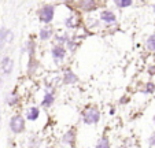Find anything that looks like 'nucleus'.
Here are the masks:
<instances>
[{"instance_id": "obj_4", "label": "nucleus", "mask_w": 155, "mask_h": 148, "mask_svg": "<svg viewBox=\"0 0 155 148\" xmlns=\"http://www.w3.org/2000/svg\"><path fill=\"white\" fill-rule=\"evenodd\" d=\"M2 71L4 74H10L12 71V61L10 58H4L2 61Z\"/></svg>"}, {"instance_id": "obj_14", "label": "nucleus", "mask_w": 155, "mask_h": 148, "mask_svg": "<svg viewBox=\"0 0 155 148\" xmlns=\"http://www.w3.org/2000/svg\"><path fill=\"white\" fill-rule=\"evenodd\" d=\"M50 35H51L50 30H43V32H41V35H40V37L44 40V38H48V37H50Z\"/></svg>"}, {"instance_id": "obj_10", "label": "nucleus", "mask_w": 155, "mask_h": 148, "mask_svg": "<svg viewBox=\"0 0 155 148\" xmlns=\"http://www.w3.org/2000/svg\"><path fill=\"white\" fill-rule=\"evenodd\" d=\"M63 141L64 143H69V144H73V141H74V132L73 130L69 132V133L63 137Z\"/></svg>"}, {"instance_id": "obj_16", "label": "nucleus", "mask_w": 155, "mask_h": 148, "mask_svg": "<svg viewBox=\"0 0 155 148\" xmlns=\"http://www.w3.org/2000/svg\"><path fill=\"white\" fill-rule=\"evenodd\" d=\"M130 3H132V0H121L120 6L121 7H128V6H130Z\"/></svg>"}, {"instance_id": "obj_19", "label": "nucleus", "mask_w": 155, "mask_h": 148, "mask_svg": "<svg viewBox=\"0 0 155 148\" xmlns=\"http://www.w3.org/2000/svg\"><path fill=\"white\" fill-rule=\"evenodd\" d=\"M147 90H148V92H152V90H154V85L148 84V89H147Z\"/></svg>"}, {"instance_id": "obj_1", "label": "nucleus", "mask_w": 155, "mask_h": 148, "mask_svg": "<svg viewBox=\"0 0 155 148\" xmlns=\"http://www.w3.org/2000/svg\"><path fill=\"white\" fill-rule=\"evenodd\" d=\"M10 126H11V130L15 132V133H19V132L24 130L25 128V119L22 117L17 115V117H12L11 122H10Z\"/></svg>"}, {"instance_id": "obj_5", "label": "nucleus", "mask_w": 155, "mask_h": 148, "mask_svg": "<svg viewBox=\"0 0 155 148\" xmlns=\"http://www.w3.org/2000/svg\"><path fill=\"white\" fill-rule=\"evenodd\" d=\"M102 19L103 21H106V22H115V15L113 14L111 11H104V12H102Z\"/></svg>"}, {"instance_id": "obj_3", "label": "nucleus", "mask_w": 155, "mask_h": 148, "mask_svg": "<svg viewBox=\"0 0 155 148\" xmlns=\"http://www.w3.org/2000/svg\"><path fill=\"white\" fill-rule=\"evenodd\" d=\"M52 18H54V8L52 7L47 6L41 10V12H40L41 22H50V21H52Z\"/></svg>"}, {"instance_id": "obj_15", "label": "nucleus", "mask_w": 155, "mask_h": 148, "mask_svg": "<svg viewBox=\"0 0 155 148\" xmlns=\"http://www.w3.org/2000/svg\"><path fill=\"white\" fill-rule=\"evenodd\" d=\"M97 147H99V148H106V147H108V143H107V140H106V139H103L102 141H100L99 144H97Z\"/></svg>"}, {"instance_id": "obj_20", "label": "nucleus", "mask_w": 155, "mask_h": 148, "mask_svg": "<svg viewBox=\"0 0 155 148\" xmlns=\"http://www.w3.org/2000/svg\"><path fill=\"white\" fill-rule=\"evenodd\" d=\"M0 84H2V80H0Z\"/></svg>"}, {"instance_id": "obj_13", "label": "nucleus", "mask_w": 155, "mask_h": 148, "mask_svg": "<svg viewBox=\"0 0 155 148\" xmlns=\"http://www.w3.org/2000/svg\"><path fill=\"white\" fill-rule=\"evenodd\" d=\"M52 102H54V97H52V95H50V93H47L45 95V99L43 100V106H45V107H48V106H51L52 104Z\"/></svg>"}, {"instance_id": "obj_2", "label": "nucleus", "mask_w": 155, "mask_h": 148, "mask_svg": "<svg viewBox=\"0 0 155 148\" xmlns=\"http://www.w3.org/2000/svg\"><path fill=\"white\" fill-rule=\"evenodd\" d=\"M99 117H100V114L96 108H89L84 114V121H85V123H95V122L99 121Z\"/></svg>"}, {"instance_id": "obj_9", "label": "nucleus", "mask_w": 155, "mask_h": 148, "mask_svg": "<svg viewBox=\"0 0 155 148\" xmlns=\"http://www.w3.org/2000/svg\"><path fill=\"white\" fill-rule=\"evenodd\" d=\"M77 81V77L74 76L71 71H68L66 73V77H64V82H68V84H70V82H76Z\"/></svg>"}, {"instance_id": "obj_6", "label": "nucleus", "mask_w": 155, "mask_h": 148, "mask_svg": "<svg viewBox=\"0 0 155 148\" xmlns=\"http://www.w3.org/2000/svg\"><path fill=\"white\" fill-rule=\"evenodd\" d=\"M52 52H54V58H55V59H62L64 56V54H66V52H64V49L62 48V47H55Z\"/></svg>"}, {"instance_id": "obj_22", "label": "nucleus", "mask_w": 155, "mask_h": 148, "mask_svg": "<svg viewBox=\"0 0 155 148\" xmlns=\"http://www.w3.org/2000/svg\"><path fill=\"white\" fill-rule=\"evenodd\" d=\"M154 119H155V118H154Z\"/></svg>"}, {"instance_id": "obj_18", "label": "nucleus", "mask_w": 155, "mask_h": 148, "mask_svg": "<svg viewBox=\"0 0 155 148\" xmlns=\"http://www.w3.org/2000/svg\"><path fill=\"white\" fill-rule=\"evenodd\" d=\"M150 145H152V147L155 145V134H152V137L150 139Z\"/></svg>"}, {"instance_id": "obj_11", "label": "nucleus", "mask_w": 155, "mask_h": 148, "mask_svg": "<svg viewBox=\"0 0 155 148\" xmlns=\"http://www.w3.org/2000/svg\"><path fill=\"white\" fill-rule=\"evenodd\" d=\"M6 33H7V30L4 28L0 29V48H3L4 43H6Z\"/></svg>"}, {"instance_id": "obj_17", "label": "nucleus", "mask_w": 155, "mask_h": 148, "mask_svg": "<svg viewBox=\"0 0 155 148\" xmlns=\"http://www.w3.org/2000/svg\"><path fill=\"white\" fill-rule=\"evenodd\" d=\"M11 40H12V33L10 32V30H7V33H6V43H10Z\"/></svg>"}, {"instance_id": "obj_8", "label": "nucleus", "mask_w": 155, "mask_h": 148, "mask_svg": "<svg viewBox=\"0 0 155 148\" xmlns=\"http://www.w3.org/2000/svg\"><path fill=\"white\" fill-rule=\"evenodd\" d=\"M38 108H36V107H33L32 110L29 111V114H28V119H30V121H35V119H37L38 118Z\"/></svg>"}, {"instance_id": "obj_12", "label": "nucleus", "mask_w": 155, "mask_h": 148, "mask_svg": "<svg viewBox=\"0 0 155 148\" xmlns=\"http://www.w3.org/2000/svg\"><path fill=\"white\" fill-rule=\"evenodd\" d=\"M147 47H148L151 51H155V35L150 36V38L147 40Z\"/></svg>"}, {"instance_id": "obj_21", "label": "nucleus", "mask_w": 155, "mask_h": 148, "mask_svg": "<svg viewBox=\"0 0 155 148\" xmlns=\"http://www.w3.org/2000/svg\"><path fill=\"white\" fill-rule=\"evenodd\" d=\"M154 10H155V6H154Z\"/></svg>"}, {"instance_id": "obj_7", "label": "nucleus", "mask_w": 155, "mask_h": 148, "mask_svg": "<svg viewBox=\"0 0 155 148\" xmlns=\"http://www.w3.org/2000/svg\"><path fill=\"white\" fill-rule=\"evenodd\" d=\"M81 6L84 10L89 11V10H92L95 7V2L94 0H81Z\"/></svg>"}]
</instances>
